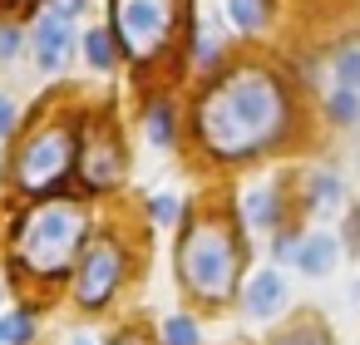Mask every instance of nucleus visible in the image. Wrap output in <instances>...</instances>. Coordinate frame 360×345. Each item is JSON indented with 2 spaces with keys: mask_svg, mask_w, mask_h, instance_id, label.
Masks as SVG:
<instances>
[{
  "mask_svg": "<svg viewBox=\"0 0 360 345\" xmlns=\"http://www.w3.org/2000/svg\"><path fill=\"white\" fill-rule=\"evenodd\" d=\"M0 345H6V325H0Z\"/></svg>",
  "mask_w": 360,
  "mask_h": 345,
  "instance_id": "nucleus-27",
  "label": "nucleus"
},
{
  "mask_svg": "<svg viewBox=\"0 0 360 345\" xmlns=\"http://www.w3.org/2000/svg\"><path fill=\"white\" fill-rule=\"evenodd\" d=\"M84 55H89V65H94V70H109V65H114L109 35H104V30H89V35H84Z\"/></svg>",
  "mask_w": 360,
  "mask_h": 345,
  "instance_id": "nucleus-15",
  "label": "nucleus"
},
{
  "mask_svg": "<svg viewBox=\"0 0 360 345\" xmlns=\"http://www.w3.org/2000/svg\"><path fill=\"white\" fill-rule=\"evenodd\" d=\"M75 345H94V340H89V335H79V340H75Z\"/></svg>",
  "mask_w": 360,
  "mask_h": 345,
  "instance_id": "nucleus-26",
  "label": "nucleus"
},
{
  "mask_svg": "<svg viewBox=\"0 0 360 345\" xmlns=\"http://www.w3.org/2000/svg\"><path fill=\"white\" fill-rule=\"evenodd\" d=\"M109 15H114V35H119L124 55L143 65L168 45V35L178 25V0H114Z\"/></svg>",
  "mask_w": 360,
  "mask_h": 345,
  "instance_id": "nucleus-4",
  "label": "nucleus"
},
{
  "mask_svg": "<svg viewBox=\"0 0 360 345\" xmlns=\"http://www.w3.org/2000/svg\"><path fill=\"white\" fill-rule=\"evenodd\" d=\"M148 138H153L158 148L173 143V109H168V104H153V109H148Z\"/></svg>",
  "mask_w": 360,
  "mask_h": 345,
  "instance_id": "nucleus-12",
  "label": "nucleus"
},
{
  "mask_svg": "<svg viewBox=\"0 0 360 345\" xmlns=\"http://www.w3.org/2000/svg\"><path fill=\"white\" fill-rule=\"evenodd\" d=\"M11 129H15V104H11L6 94H0V138H6Z\"/></svg>",
  "mask_w": 360,
  "mask_h": 345,
  "instance_id": "nucleus-22",
  "label": "nucleus"
},
{
  "mask_svg": "<svg viewBox=\"0 0 360 345\" xmlns=\"http://www.w3.org/2000/svg\"><path fill=\"white\" fill-rule=\"evenodd\" d=\"M340 193H345V188H340V178H330V173H316V178H311V207H316V212L335 207V202H340Z\"/></svg>",
  "mask_w": 360,
  "mask_h": 345,
  "instance_id": "nucleus-11",
  "label": "nucleus"
},
{
  "mask_svg": "<svg viewBox=\"0 0 360 345\" xmlns=\"http://www.w3.org/2000/svg\"><path fill=\"white\" fill-rule=\"evenodd\" d=\"M276 345H330V340H326V330L301 325V330H291V335H286V340H276Z\"/></svg>",
  "mask_w": 360,
  "mask_h": 345,
  "instance_id": "nucleus-20",
  "label": "nucleus"
},
{
  "mask_svg": "<svg viewBox=\"0 0 360 345\" xmlns=\"http://www.w3.org/2000/svg\"><path fill=\"white\" fill-rule=\"evenodd\" d=\"M242 306H247V315L252 320H271L281 306H286V281H281V271H252V281L242 286Z\"/></svg>",
  "mask_w": 360,
  "mask_h": 345,
  "instance_id": "nucleus-9",
  "label": "nucleus"
},
{
  "mask_svg": "<svg viewBox=\"0 0 360 345\" xmlns=\"http://www.w3.org/2000/svg\"><path fill=\"white\" fill-rule=\"evenodd\" d=\"M178 276L202 301H227L237 286V242L222 222H193L178 242Z\"/></svg>",
  "mask_w": 360,
  "mask_h": 345,
  "instance_id": "nucleus-3",
  "label": "nucleus"
},
{
  "mask_svg": "<svg viewBox=\"0 0 360 345\" xmlns=\"http://www.w3.org/2000/svg\"><path fill=\"white\" fill-rule=\"evenodd\" d=\"M84 11V0H55V6L35 20V65L60 70L70 45H75V15Z\"/></svg>",
  "mask_w": 360,
  "mask_h": 345,
  "instance_id": "nucleus-7",
  "label": "nucleus"
},
{
  "mask_svg": "<svg viewBox=\"0 0 360 345\" xmlns=\"http://www.w3.org/2000/svg\"><path fill=\"white\" fill-rule=\"evenodd\" d=\"M286 124V99H281V84L262 70H237L227 74L198 109V129H202V143L217 153V158H242V153H257L262 143H271Z\"/></svg>",
  "mask_w": 360,
  "mask_h": 345,
  "instance_id": "nucleus-1",
  "label": "nucleus"
},
{
  "mask_svg": "<svg viewBox=\"0 0 360 345\" xmlns=\"http://www.w3.org/2000/svg\"><path fill=\"white\" fill-rule=\"evenodd\" d=\"M84 247V212L70 202H45L15 227V261L30 276H65L75 252Z\"/></svg>",
  "mask_w": 360,
  "mask_h": 345,
  "instance_id": "nucleus-2",
  "label": "nucleus"
},
{
  "mask_svg": "<svg viewBox=\"0 0 360 345\" xmlns=\"http://www.w3.org/2000/svg\"><path fill=\"white\" fill-rule=\"evenodd\" d=\"M296 266H301L306 276H326V271L335 266V237H330V232H311V237H301V247H296Z\"/></svg>",
  "mask_w": 360,
  "mask_h": 345,
  "instance_id": "nucleus-10",
  "label": "nucleus"
},
{
  "mask_svg": "<svg viewBox=\"0 0 360 345\" xmlns=\"http://www.w3.org/2000/svg\"><path fill=\"white\" fill-rule=\"evenodd\" d=\"M163 345H198V325L188 315H168L163 320Z\"/></svg>",
  "mask_w": 360,
  "mask_h": 345,
  "instance_id": "nucleus-13",
  "label": "nucleus"
},
{
  "mask_svg": "<svg viewBox=\"0 0 360 345\" xmlns=\"http://www.w3.org/2000/svg\"><path fill=\"white\" fill-rule=\"evenodd\" d=\"M271 217H276L271 193H266V188H262V193H252V197H247V222H252V227H266Z\"/></svg>",
  "mask_w": 360,
  "mask_h": 345,
  "instance_id": "nucleus-17",
  "label": "nucleus"
},
{
  "mask_svg": "<svg viewBox=\"0 0 360 345\" xmlns=\"http://www.w3.org/2000/svg\"><path fill=\"white\" fill-rule=\"evenodd\" d=\"M296 247H301L296 237H276V247H271V252H276V261H296Z\"/></svg>",
  "mask_w": 360,
  "mask_h": 345,
  "instance_id": "nucleus-23",
  "label": "nucleus"
},
{
  "mask_svg": "<svg viewBox=\"0 0 360 345\" xmlns=\"http://www.w3.org/2000/svg\"><path fill=\"white\" fill-rule=\"evenodd\" d=\"M114 345H148V335H143V330H119Z\"/></svg>",
  "mask_w": 360,
  "mask_h": 345,
  "instance_id": "nucleus-25",
  "label": "nucleus"
},
{
  "mask_svg": "<svg viewBox=\"0 0 360 345\" xmlns=\"http://www.w3.org/2000/svg\"><path fill=\"white\" fill-rule=\"evenodd\" d=\"M178 217V197H153V222H173Z\"/></svg>",
  "mask_w": 360,
  "mask_h": 345,
  "instance_id": "nucleus-21",
  "label": "nucleus"
},
{
  "mask_svg": "<svg viewBox=\"0 0 360 345\" xmlns=\"http://www.w3.org/2000/svg\"><path fill=\"white\" fill-rule=\"evenodd\" d=\"M355 89H340V94H330V119L335 124H355Z\"/></svg>",
  "mask_w": 360,
  "mask_h": 345,
  "instance_id": "nucleus-18",
  "label": "nucleus"
},
{
  "mask_svg": "<svg viewBox=\"0 0 360 345\" xmlns=\"http://www.w3.org/2000/svg\"><path fill=\"white\" fill-rule=\"evenodd\" d=\"M11 6H15V0H11Z\"/></svg>",
  "mask_w": 360,
  "mask_h": 345,
  "instance_id": "nucleus-28",
  "label": "nucleus"
},
{
  "mask_svg": "<svg viewBox=\"0 0 360 345\" xmlns=\"http://www.w3.org/2000/svg\"><path fill=\"white\" fill-rule=\"evenodd\" d=\"M15 50H20V35L15 30H0V60H11Z\"/></svg>",
  "mask_w": 360,
  "mask_h": 345,
  "instance_id": "nucleus-24",
  "label": "nucleus"
},
{
  "mask_svg": "<svg viewBox=\"0 0 360 345\" xmlns=\"http://www.w3.org/2000/svg\"><path fill=\"white\" fill-rule=\"evenodd\" d=\"M70 163H75V134H70L65 124H50V129H40V134L20 148V158H15V183H20L25 193H50V188L70 173Z\"/></svg>",
  "mask_w": 360,
  "mask_h": 345,
  "instance_id": "nucleus-5",
  "label": "nucleus"
},
{
  "mask_svg": "<svg viewBox=\"0 0 360 345\" xmlns=\"http://www.w3.org/2000/svg\"><path fill=\"white\" fill-rule=\"evenodd\" d=\"M0 325H6V345H30V335H35V320L25 311H15L11 320H0Z\"/></svg>",
  "mask_w": 360,
  "mask_h": 345,
  "instance_id": "nucleus-16",
  "label": "nucleus"
},
{
  "mask_svg": "<svg viewBox=\"0 0 360 345\" xmlns=\"http://www.w3.org/2000/svg\"><path fill=\"white\" fill-rule=\"evenodd\" d=\"M227 15L237 30H257L262 25V0H227Z\"/></svg>",
  "mask_w": 360,
  "mask_h": 345,
  "instance_id": "nucleus-14",
  "label": "nucleus"
},
{
  "mask_svg": "<svg viewBox=\"0 0 360 345\" xmlns=\"http://www.w3.org/2000/svg\"><path fill=\"white\" fill-rule=\"evenodd\" d=\"M79 173H84L89 188H109V183H119V173H124V153H119V138H114L109 129H89V134H84Z\"/></svg>",
  "mask_w": 360,
  "mask_h": 345,
  "instance_id": "nucleus-8",
  "label": "nucleus"
},
{
  "mask_svg": "<svg viewBox=\"0 0 360 345\" xmlns=\"http://www.w3.org/2000/svg\"><path fill=\"white\" fill-rule=\"evenodd\" d=\"M124 281V252L109 242V237H94L79 256V271H75V301L84 311H99Z\"/></svg>",
  "mask_w": 360,
  "mask_h": 345,
  "instance_id": "nucleus-6",
  "label": "nucleus"
},
{
  "mask_svg": "<svg viewBox=\"0 0 360 345\" xmlns=\"http://www.w3.org/2000/svg\"><path fill=\"white\" fill-rule=\"evenodd\" d=\"M335 74H340V89H360V50L355 55H340Z\"/></svg>",
  "mask_w": 360,
  "mask_h": 345,
  "instance_id": "nucleus-19",
  "label": "nucleus"
}]
</instances>
